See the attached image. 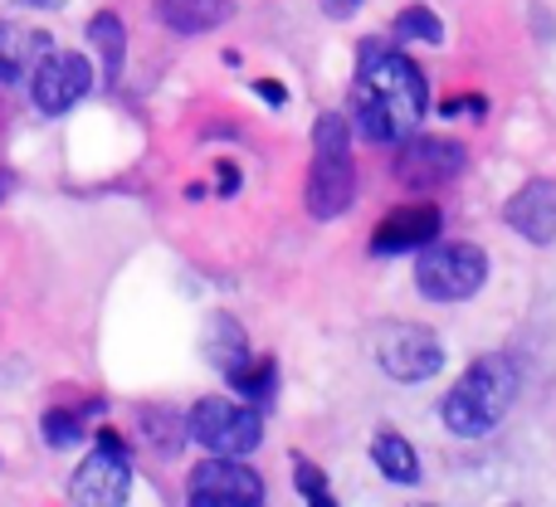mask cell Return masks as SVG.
<instances>
[{
	"mask_svg": "<svg viewBox=\"0 0 556 507\" xmlns=\"http://www.w3.org/2000/svg\"><path fill=\"white\" fill-rule=\"evenodd\" d=\"M503 220H508L528 244H552L556 240V181H547V176L528 181L508 205H503Z\"/></svg>",
	"mask_w": 556,
	"mask_h": 507,
	"instance_id": "12",
	"label": "cell"
},
{
	"mask_svg": "<svg viewBox=\"0 0 556 507\" xmlns=\"http://www.w3.org/2000/svg\"><path fill=\"white\" fill-rule=\"evenodd\" d=\"M230 385L244 395V401L264 405V401H269V395H274V385H278V366L269 362V356H260V362H254V356H250V362H244L240 371H230Z\"/></svg>",
	"mask_w": 556,
	"mask_h": 507,
	"instance_id": "19",
	"label": "cell"
},
{
	"mask_svg": "<svg viewBox=\"0 0 556 507\" xmlns=\"http://www.w3.org/2000/svg\"><path fill=\"white\" fill-rule=\"evenodd\" d=\"M88 39H93L98 59H103V78H108V84H117V78H123V59H127L123 20H117L113 10H98V15L88 20Z\"/></svg>",
	"mask_w": 556,
	"mask_h": 507,
	"instance_id": "16",
	"label": "cell"
},
{
	"mask_svg": "<svg viewBox=\"0 0 556 507\" xmlns=\"http://www.w3.org/2000/svg\"><path fill=\"white\" fill-rule=\"evenodd\" d=\"M371 464L391 483H420V454H415L401 434H376L371 440Z\"/></svg>",
	"mask_w": 556,
	"mask_h": 507,
	"instance_id": "17",
	"label": "cell"
},
{
	"mask_svg": "<svg viewBox=\"0 0 556 507\" xmlns=\"http://www.w3.org/2000/svg\"><path fill=\"white\" fill-rule=\"evenodd\" d=\"M293 483H298V493H303L313 507H332V489H327V479L313 469L307 459H298V473H293Z\"/></svg>",
	"mask_w": 556,
	"mask_h": 507,
	"instance_id": "22",
	"label": "cell"
},
{
	"mask_svg": "<svg viewBox=\"0 0 556 507\" xmlns=\"http://www.w3.org/2000/svg\"><path fill=\"white\" fill-rule=\"evenodd\" d=\"M464 156L469 152L450 137H410L395 156V181H405L410 191H434L464 172Z\"/></svg>",
	"mask_w": 556,
	"mask_h": 507,
	"instance_id": "10",
	"label": "cell"
},
{
	"mask_svg": "<svg viewBox=\"0 0 556 507\" xmlns=\"http://www.w3.org/2000/svg\"><path fill=\"white\" fill-rule=\"evenodd\" d=\"M235 186H240V172H235V166H220V191H225V195H230V191H235Z\"/></svg>",
	"mask_w": 556,
	"mask_h": 507,
	"instance_id": "25",
	"label": "cell"
},
{
	"mask_svg": "<svg viewBox=\"0 0 556 507\" xmlns=\"http://www.w3.org/2000/svg\"><path fill=\"white\" fill-rule=\"evenodd\" d=\"M444 113H489V103L483 98H454V103H444Z\"/></svg>",
	"mask_w": 556,
	"mask_h": 507,
	"instance_id": "23",
	"label": "cell"
},
{
	"mask_svg": "<svg viewBox=\"0 0 556 507\" xmlns=\"http://www.w3.org/2000/svg\"><path fill=\"white\" fill-rule=\"evenodd\" d=\"M78 503H93V507H117L132 493V464H127V449L113 430H98V449L78 464L74 483H68Z\"/></svg>",
	"mask_w": 556,
	"mask_h": 507,
	"instance_id": "6",
	"label": "cell"
},
{
	"mask_svg": "<svg viewBox=\"0 0 556 507\" xmlns=\"http://www.w3.org/2000/svg\"><path fill=\"white\" fill-rule=\"evenodd\" d=\"M395 35L415 39V45H444V20L430 5H410L395 15Z\"/></svg>",
	"mask_w": 556,
	"mask_h": 507,
	"instance_id": "20",
	"label": "cell"
},
{
	"mask_svg": "<svg viewBox=\"0 0 556 507\" xmlns=\"http://www.w3.org/2000/svg\"><path fill=\"white\" fill-rule=\"evenodd\" d=\"M49 35L45 29H25L15 20H0V84L15 88L35 74V64L49 54Z\"/></svg>",
	"mask_w": 556,
	"mask_h": 507,
	"instance_id": "13",
	"label": "cell"
},
{
	"mask_svg": "<svg viewBox=\"0 0 556 507\" xmlns=\"http://www.w3.org/2000/svg\"><path fill=\"white\" fill-rule=\"evenodd\" d=\"M323 5H327V15H352L356 0H323Z\"/></svg>",
	"mask_w": 556,
	"mask_h": 507,
	"instance_id": "26",
	"label": "cell"
},
{
	"mask_svg": "<svg viewBox=\"0 0 556 507\" xmlns=\"http://www.w3.org/2000/svg\"><path fill=\"white\" fill-rule=\"evenodd\" d=\"M376 362H381V371L395 376V381H430L444 366V346L430 327L395 322V327L376 332Z\"/></svg>",
	"mask_w": 556,
	"mask_h": 507,
	"instance_id": "7",
	"label": "cell"
},
{
	"mask_svg": "<svg viewBox=\"0 0 556 507\" xmlns=\"http://www.w3.org/2000/svg\"><path fill=\"white\" fill-rule=\"evenodd\" d=\"M489 278V254L479 244H459V240H430L415 258V288L430 303H464L473 297Z\"/></svg>",
	"mask_w": 556,
	"mask_h": 507,
	"instance_id": "4",
	"label": "cell"
},
{
	"mask_svg": "<svg viewBox=\"0 0 556 507\" xmlns=\"http://www.w3.org/2000/svg\"><path fill=\"white\" fill-rule=\"evenodd\" d=\"M10 191H15V176H10V172H0V201H5Z\"/></svg>",
	"mask_w": 556,
	"mask_h": 507,
	"instance_id": "28",
	"label": "cell"
},
{
	"mask_svg": "<svg viewBox=\"0 0 556 507\" xmlns=\"http://www.w3.org/2000/svg\"><path fill=\"white\" fill-rule=\"evenodd\" d=\"M235 15V0H156V20L172 35H211Z\"/></svg>",
	"mask_w": 556,
	"mask_h": 507,
	"instance_id": "14",
	"label": "cell"
},
{
	"mask_svg": "<svg viewBox=\"0 0 556 507\" xmlns=\"http://www.w3.org/2000/svg\"><path fill=\"white\" fill-rule=\"evenodd\" d=\"M88 88H93V64L84 54H64V49H49L29 74V98L45 117H64L74 103H84Z\"/></svg>",
	"mask_w": 556,
	"mask_h": 507,
	"instance_id": "8",
	"label": "cell"
},
{
	"mask_svg": "<svg viewBox=\"0 0 556 507\" xmlns=\"http://www.w3.org/2000/svg\"><path fill=\"white\" fill-rule=\"evenodd\" d=\"M186 434L211 454H235V459H244V454L260 449L264 420L250 405H235V401H225V395H205V401H195L191 415H186Z\"/></svg>",
	"mask_w": 556,
	"mask_h": 507,
	"instance_id": "5",
	"label": "cell"
},
{
	"mask_svg": "<svg viewBox=\"0 0 556 507\" xmlns=\"http://www.w3.org/2000/svg\"><path fill=\"white\" fill-rule=\"evenodd\" d=\"M250 356H254L250 337H244V327L235 322L230 313H215L211 322H205V362L211 366H220V371L230 376V371H240Z\"/></svg>",
	"mask_w": 556,
	"mask_h": 507,
	"instance_id": "15",
	"label": "cell"
},
{
	"mask_svg": "<svg viewBox=\"0 0 556 507\" xmlns=\"http://www.w3.org/2000/svg\"><path fill=\"white\" fill-rule=\"evenodd\" d=\"M84 440V420L74 410H49L45 415V444L49 449H74Z\"/></svg>",
	"mask_w": 556,
	"mask_h": 507,
	"instance_id": "21",
	"label": "cell"
},
{
	"mask_svg": "<svg viewBox=\"0 0 556 507\" xmlns=\"http://www.w3.org/2000/svg\"><path fill=\"white\" fill-rule=\"evenodd\" d=\"M513 395H518V362L503 352L479 356L469 371L454 381V391L440 401V420L444 430H454L459 440H479L493 424L508 415Z\"/></svg>",
	"mask_w": 556,
	"mask_h": 507,
	"instance_id": "2",
	"label": "cell"
},
{
	"mask_svg": "<svg viewBox=\"0 0 556 507\" xmlns=\"http://www.w3.org/2000/svg\"><path fill=\"white\" fill-rule=\"evenodd\" d=\"M191 503H230V507H254L264 503V479L240 464L235 454H211L205 464H195L191 479H186Z\"/></svg>",
	"mask_w": 556,
	"mask_h": 507,
	"instance_id": "9",
	"label": "cell"
},
{
	"mask_svg": "<svg viewBox=\"0 0 556 507\" xmlns=\"http://www.w3.org/2000/svg\"><path fill=\"white\" fill-rule=\"evenodd\" d=\"M254 88H260V98H269V103H288V93H283V88H278V84H264V78H260V84H254Z\"/></svg>",
	"mask_w": 556,
	"mask_h": 507,
	"instance_id": "24",
	"label": "cell"
},
{
	"mask_svg": "<svg viewBox=\"0 0 556 507\" xmlns=\"http://www.w3.org/2000/svg\"><path fill=\"white\" fill-rule=\"evenodd\" d=\"M352 117L362 142H405V132L425 117V74L415 68V59H405L386 39H366L356 64Z\"/></svg>",
	"mask_w": 556,
	"mask_h": 507,
	"instance_id": "1",
	"label": "cell"
},
{
	"mask_svg": "<svg viewBox=\"0 0 556 507\" xmlns=\"http://www.w3.org/2000/svg\"><path fill=\"white\" fill-rule=\"evenodd\" d=\"M20 5H29V10H59L64 0H20Z\"/></svg>",
	"mask_w": 556,
	"mask_h": 507,
	"instance_id": "27",
	"label": "cell"
},
{
	"mask_svg": "<svg viewBox=\"0 0 556 507\" xmlns=\"http://www.w3.org/2000/svg\"><path fill=\"white\" fill-rule=\"evenodd\" d=\"M356 195V166H352V137L346 117L323 113L313 127V166H307V215L313 220H337Z\"/></svg>",
	"mask_w": 556,
	"mask_h": 507,
	"instance_id": "3",
	"label": "cell"
},
{
	"mask_svg": "<svg viewBox=\"0 0 556 507\" xmlns=\"http://www.w3.org/2000/svg\"><path fill=\"white\" fill-rule=\"evenodd\" d=\"M142 434L147 444H152L156 454H176L191 434H186V420L176 410H166V405H156V410H142Z\"/></svg>",
	"mask_w": 556,
	"mask_h": 507,
	"instance_id": "18",
	"label": "cell"
},
{
	"mask_svg": "<svg viewBox=\"0 0 556 507\" xmlns=\"http://www.w3.org/2000/svg\"><path fill=\"white\" fill-rule=\"evenodd\" d=\"M440 230H444L440 205H430V201H425V205H401V211H391L381 225H376L371 250H376V254L425 250V244H430Z\"/></svg>",
	"mask_w": 556,
	"mask_h": 507,
	"instance_id": "11",
	"label": "cell"
}]
</instances>
